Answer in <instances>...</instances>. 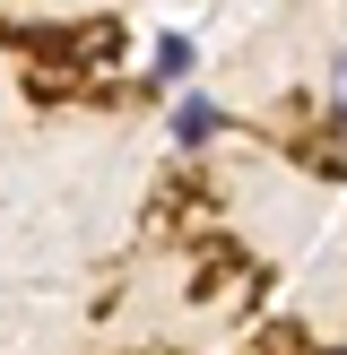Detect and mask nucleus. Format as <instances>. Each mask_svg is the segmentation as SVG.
<instances>
[{
    "label": "nucleus",
    "instance_id": "f257e3e1",
    "mask_svg": "<svg viewBox=\"0 0 347 355\" xmlns=\"http://www.w3.org/2000/svg\"><path fill=\"white\" fill-rule=\"evenodd\" d=\"M217 130H226V113H217L208 96H191V87H183V96H174V156H200Z\"/></svg>",
    "mask_w": 347,
    "mask_h": 355
},
{
    "label": "nucleus",
    "instance_id": "20e7f679",
    "mask_svg": "<svg viewBox=\"0 0 347 355\" xmlns=\"http://www.w3.org/2000/svg\"><path fill=\"white\" fill-rule=\"evenodd\" d=\"M339 355H347V347H339Z\"/></svg>",
    "mask_w": 347,
    "mask_h": 355
},
{
    "label": "nucleus",
    "instance_id": "f03ea898",
    "mask_svg": "<svg viewBox=\"0 0 347 355\" xmlns=\"http://www.w3.org/2000/svg\"><path fill=\"white\" fill-rule=\"evenodd\" d=\"M148 69H156L165 87H191V69H200V44H191L183 26H165V35H156V52H148Z\"/></svg>",
    "mask_w": 347,
    "mask_h": 355
},
{
    "label": "nucleus",
    "instance_id": "7ed1b4c3",
    "mask_svg": "<svg viewBox=\"0 0 347 355\" xmlns=\"http://www.w3.org/2000/svg\"><path fill=\"white\" fill-rule=\"evenodd\" d=\"M330 121H347V44H339V61H330Z\"/></svg>",
    "mask_w": 347,
    "mask_h": 355
}]
</instances>
